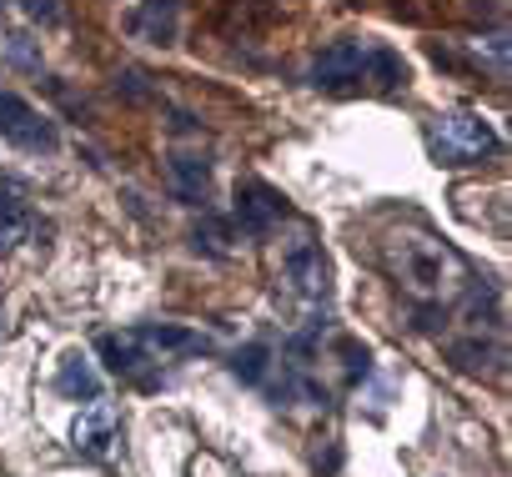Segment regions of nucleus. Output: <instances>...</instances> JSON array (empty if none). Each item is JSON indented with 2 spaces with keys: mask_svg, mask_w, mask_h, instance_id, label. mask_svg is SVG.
Instances as JSON below:
<instances>
[{
  "mask_svg": "<svg viewBox=\"0 0 512 477\" xmlns=\"http://www.w3.org/2000/svg\"><path fill=\"white\" fill-rule=\"evenodd\" d=\"M447 357H452L457 372L482 377V372H497V367H502V342H482V332H477V337H467V342H452Z\"/></svg>",
  "mask_w": 512,
  "mask_h": 477,
  "instance_id": "9b49d317",
  "label": "nucleus"
},
{
  "mask_svg": "<svg viewBox=\"0 0 512 477\" xmlns=\"http://www.w3.org/2000/svg\"><path fill=\"white\" fill-rule=\"evenodd\" d=\"M267 362H272V352H267L262 342H251V347H241V352L231 357V372H236L241 382H262V377H267Z\"/></svg>",
  "mask_w": 512,
  "mask_h": 477,
  "instance_id": "dca6fc26",
  "label": "nucleus"
},
{
  "mask_svg": "<svg viewBox=\"0 0 512 477\" xmlns=\"http://www.w3.org/2000/svg\"><path fill=\"white\" fill-rule=\"evenodd\" d=\"M21 11L31 21H41V26H61V6H56V0H21Z\"/></svg>",
  "mask_w": 512,
  "mask_h": 477,
  "instance_id": "a211bd4d",
  "label": "nucleus"
},
{
  "mask_svg": "<svg viewBox=\"0 0 512 477\" xmlns=\"http://www.w3.org/2000/svg\"><path fill=\"white\" fill-rule=\"evenodd\" d=\"M171 186H176L181 201H206V191H211V166H206V156L176 151V156H171Z\"/></svg>",
  "mask_w": 512,
  "mask_h": 477,
  "instance_id": "9d476101",
  "label": "nucleus"
},
{
  "mask_svg": "<svg viewBox=\"0 0 512 477\" xmlns=\"http://www.w3.org/2000/svg\"><path fill=\"white\" fill-rule=\"evenodd\" d=\"M382 267L422 307H447V302L467 297V287H472V272H467L462 252H452L447 242H437V236L422 231V226L387 236L382 242Z\"/></svg>",
  "mask_w": 512,
  "mask_h": 477,
  "instance_id": "f257e3e1",
  "label": "nucleus"
},
{
  "mask_svg": "<svg viewBox=\"0 0 512 477\" xmlns=\"http://www.w3.org/2000/svg\"><path fill=\"white\" fill-rule=\"evenodd\" d=\"M176 16H181L176 0H141V11L131 16V31L141 41H151V46H171L176 41Z\"/></svg>",
  "mask_w": 512,
  "mask_h": 477,
  "instance_id": "1a4fd4ad",
  "label": "nucleus"
},
{
  "mask_svg": "<svg viewBox=\"0 0 512 477\" xmlns=\"http://www.w3.org/2000/svg\"><path fill=\"white\" fill-rule=\"evenodd\" d=\"M362 66H367V46L352 41V36H342V41H332V46L312 61V86H327V91L352 86V81H362Z\"/></svg>",
  "mask_w": 512,
  "mask_h": 477,
  "instance_id": "0eeeda50",
  "label": "nucleus"
},
{
  "mask_svg": "<svg viewBox=\"0 0 512 477\" xmlns=\"http://www.w3.org/2000/svg\"><path fill=\"white\" fill-rule=\"evenodd\" d=\"M31 236V211L16 191H0V257H6L16 242H26Z\"/></svg>",
  "mask_w": 512,
  "mask_h": 477,
  "instance_id": "4468645a",
  "label": "nucleus"
},
{
  "mask_svg": "<svg viewBox=\"0 0 512 477\" xmlns=\"http://www.w3.org/2000/svg\"><path fill=\"white\" fill-rule=\"evenodd\" d=\"M96 352L111 372H141V362H146L136 332H106V337H96Z\"/></svg>",
  "mask_w": 512,
  "mask_h": 477,
  "instance_id": "f8f14e48",
  "label": "nucleus"
},
{
  "mask_svg": "<svg viewBox=\"0 0 512 477\" xmlns=\"http://www.w3.org/2000/svg\"><path fill=\"white\" fill-rule=\"evenodd\" d=\"M362 76H367L377 91H402V86L412 81V71H407V61H402L397 51H367Z\"/></svg>",
  "mask_w": 512,
  "mask_h": 477,
  "instance_id": "2eb2a0df",
  "label": "nucleus"
},
{
  "mask_svg": "<svg viewBox=\"0 0 512 477\" xmlns=\"http://www.w3.org/2000/svg\"><path fill=\"white\" fill-rule=\"evenodd\" d=\"M427 141H432V156L442 166H477L482 156H492L502 146L497 131L477 111H447V116H437L432 131H427Z\"/></svg>",
  "mask_w": 512,
  "mask_h": 477,
  "instance_id": "f03ea898",
  "label": "nucleus"
},
{
  "mask_svg": "<svg viewBox=\"0 0 512 477\" xmlns=\"http://www.w3.org/2000/svg\"><path fill=\"white\" fill-rule=\"evenodd\" d=\"M146 362H166V357H191V352H211V342L191 327H171V322H146V327H131Z\"/></svg>",
  "mask_w": 512,
  "mask_h": 477,
  "instance_id": "6e6552de",
  "label": "nucleus"
},
{
  "mask_svg": "<svg viewBox=\"0 0 512 477\" xmlns=\"http://www.w3.org/2000/svg\"><path fill=\"white\" fill-rule=\"evenodd\" d=\"M56 392L61 397H101V377H96V367L81 357V352H71L66 362H61V377H56Z\"/></svg>",
  "mask_w": 512,
  "mask_h": 477,
  "instance_id": "ddd939ff",
  "label": "nucleus"
},
{
  "mask_svg": "<svg viewBox=\"0 0 512 477\" xmlns=\"http://www.w3.org/2000/svg\"><path fill=\"white\" fill-rule=\"evenodd\" d=\"M472 51H477V61H482V56L492 61V76H497V81L507 76V36H502V31L487 36V41H472Z\"/></svg>",
  "mask_w": 512,
  "mask_h": 477,
  "instance_id": "f3484780",
  "label": "nucleus"
},
{
  "mask_svg": "<svg viewBox=\"0 0 512 477\" xmlns=\"http://www.w3.org/2000/svg\"><path fill=\"white\" fill-rule=\"evenodd\" d=\"M282 216H287V201H282V191H272L267 181H241V186H236V226H241L246 236H267Z\"/></svg>",
  "mask_w": 512,
  "mask_h": 477,
  "instance_id": "423d86ee",
  "label": "nucleus"
},
{
  "mask_svg": "<svg viewBox=\"0 0 512 477\" xmlns=\"http://www.w3.org/2000/svg\"><path fill=\"white\" fill-rule=\"evenodd\" d=\"M0 141H11L16 151H31V156H51L61 146V131L51 116H41L26 96L16 91H0Z\"/></svg>",
  "mask_w": 512,
  "mask_h": 477,
  "instance_id": "7ed1b4c3",
  "label": "nucleus"
},
{
  "mask_svg": "<svg viewBox=\"0 0 512 477\" xmlns=\"http://www.w3.org/2000/svg\"><path fill=\"white\" fill-rule=\"evenodd\" d=\"M6 56H11L16 66H26V71H41V56L26 46V36H11V41H6Z\"/></svg>",
  "mask_w": 512,
  "mask_h": 477,
  "instance_id": "6ab92c4d",
  "label": "nucleus"
},
{
  "mask_svg": "<svg viewBox=\"0 0 512 477\" xmlns=\"http://www.w3.org/2000/svg\"><path fill=\"white\" fill-rule=\"evenodd\" d=\"M277 282L307 302H322L327 287H332V267L322 257V247L312 242V236H292V242L282 247V262H277Z\"/></svg>",
  "mask_w": 512,
  "mask_h": 477,
  "instance_id": "20e7f679",
  "label": "nucleus"
},
{
  "mask_svg": "<svg viewBox=\"0 0 512 477\" xmlns=\"http://www.w3.org/2000/svg\"><path fill=\"white\" fill-rule=\"evenodd\" d=\"M116 437H121V412L106 397H91V407H81L71 422V447L86 457H111Z\"/></svg>",
  "mask_w": 512,
  "mask_h": 477,
  "instance_id": "39448f33",
  "label": "nucleus"
}]
</instances>
